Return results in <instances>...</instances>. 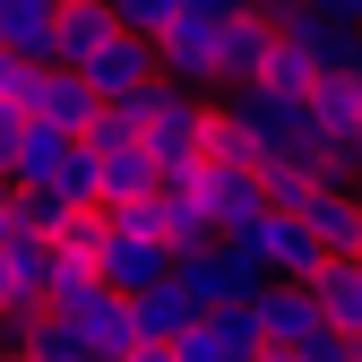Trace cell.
I'll return each instance as SVG.
<instances>
[{"label": "cell", "mask_w": 362, "mask_h": 362, "mask_svg": "<svg viewBox=\"0 0 362 362\" xmlns=\"http://www.w3.org/2000/svg\"><path fill=\"white\" fill-rule=\"evenodd\" d=\"M129 121H139V147L156 156V173H181L207 156V121H216V95H190V86L156 78L147 95H129Z\"/></svg>", "instance_id": "cell-1"}, {"label": "cell", "mask_w": 362, "mask_h": 362, "mask_svg": "<svg viewBox=\"0 0 362 362\" xmlns=\"http://www.w3.org/2000/svg\"><path fill=\"white\" fill-rule=\"evenodd\" d=\"M224 250H242L259 285H302L310 267H320V242L302 233V216H276V207H267V216H250L242 233H224Z\"/></svg>", "instance_id": "cell-2"}, {"label": "cell", "mask_w": 362, "mask_h": 362, "mask_svg": "<svg viewBox=\"0 0 362 362\" xmlns=\"http://www.w3.org/2000/svg\"><path fill=\"white\" fill-rule=\"evenodd\" d=\"M173 285L190 293V310H199V320H207V310H242V302H259L250 259H242V250H224V242L181 250V259H173Z\"/></svg>", "instance_id": "cell-3"}, {"label": "cell", "mask_w": 362, "mask_h": 362, "mask_svg": "<svg viewBox=\"0 0 362 362\" xmlns=\"http://www.w3.org/2000/svg\"><path fill=\"white\" fill-rule=\"evenodd\" d=\"M224 26H199V18H173L164 35H156V69L173 78V86H190V95H224V43H216Z\"/></svg>", "instance_id": "cell-4"}, {"label": "cell", "mask_w": 362, "mask_h": 362, "mask_svg": "<svg viewBox=\"0 0 362 362\" xmlns=\"http://www.w3.org/2000/svg\"><path fill=\"white\" fill-rule=\"evenodd\" d=\"M61 320L86 337V362H129V354H139V320H129V293H112V285H86L78 302H61Z\"/></svg>", "instance_id": "cell-5"}, {"label": "cell", "mask_w": 362, "mask_h": 362, "mask_svg": "<svg viewBox=\"0 0 362 362\" xmlns=\"http://www.w3.org/2000/svg\"><path fill=\"white\" fill-rule=\"evenodd\" d=\"M302 233L320 242V259H362V190L354 181H320L302 199Z\"/></svg>", "instance_id": "cell-6"}, {"label": "cell", "mask_w": 362, "mask_h": 362, "mask_svg": "<svg viewBox=\"0 0 362 362\" xmlns=\"http://www.w3.org/2000/svg\"><path fill=\"white\" fill-rule=\"evenodd\" d=\"M78 78L95 86V104H129V95H147L164 69H156V43H147V35H112V43H104V52L86 61Z\"/></svg>", "instance_id": "cell-7"}, {"label": "cell", "mask_w": 362, "mask_h": 362, "mask_svg": "<svg viewBox=\"0 0 362 362\" xmlns=\"http://www.w3.org/2000/svg\"><path fill=\"white\" fill-rule=\"evenodd\" d=\"M18 112L43 121V129H61V139H86V121H95V86H86L78 69H35Z\"/></svg>", "instance_id": "cell-8"}, {"label": "cell", "mask_w": 362, "mask_h": 362, "mask_svg": "<svg viewBox=\"0 0 362 362\" xmlns=\"http://www.w3.org/2000/svg\"><path fill=\"white\" fill-rule=\"evenodd\" d=\"M95 276H104L112 293H147V285L173 276V250H164L156 233H129V224H112L104 250H95Z\"/></svg>", "instance_id": "cell-9"}, {"label": "cell", "mask_w": 362, "mask_h": 362, "mask_svg": "<svg viewBox=\"0 0 362 362\" xmlns=\"http://www.w3.org/2000/svg\"><path fill=\"white\" fill-rule=\"evenodd\" d=\"M259 337L276 345V354H302L310 337H320L328 320H320V302H310V285H259Z\"/></svg>", "instance_id": "cell-10"}, {"label": "cell", "mask_w": 362, "mask_h": 362, "mask_svg": "<svg viewBox=\"0 0 362 362\" xmlns=\"http://www.w3.org/2000/svg\"><path fill=\"white\" fill-rule=\"evenodd\" d=\"M0 345L18 362H86V337L61 320V310H9L0 320Z\"/></svg>", "instance_id": "cell-11"}, {"label": "cell", "mask_w": 362, "mask_h": 362, "mask_svg": "<svg viewBox=\"0 0 362 362\" xmlns=\"http://www.w3.org/2000/svg\"><path fill=\"white\" fill-rule=\"evenodd\" d=\"M207 216H216V242L242 233L250 216H267V181L250 164H207Z\"/></svg>", "instance_id": "cell-12"}, {"label": "cell", "mask_w": 362, "mask_h": 362, "mask_svg": "<svg viewBox=\"0 0 362 362\" xmlns=\"http://www.w3.org/2000/svg\"><path fill=\"white\" fill-rule=\"evenodd\" d=\"M302 285H310V302H320V320L337 337H362V259H320Z\"/></svg>", "instance_id": "cell-13"}, {"label": "cell", "mask_w": 362, "mask_h": 362, "mask_svg": "<svg viewBox=\"0 0 362 362\" xmlns=\"http://www.w3.org/2000/svg\"><path fill=\"white\" fill-rule=\"evenodd\" d=\"M216 43H224V86H259L267 52H276V26H267L250 0H242V9L224 18V35H216Z\"/></svg>", "instance_id": "cell-14"}, {"label": "cell", "mask_w": 362, "mask_h": 362, "mask_svg": "<svg viewBox=\"0 0 362 362\" xmlns=\"http://www.w3.org/2000/svg\"><path fill=\"white\" fill-rule=\"evenodd\" d=\"M112 35H121V26H112V9H104V0H69V9H61V26H52V69H86Z\"/></svg>", "instance_id": "cell-15"}, {"label": "cell", "mask_w": 362, "mask_h": 362, "mask_svg": "<svg viewBox=\"0 0 362 362\" xmlns=\"http://www.w3.org/2000/svg\"><path fill=\"white\" fill-rule=\"evenodd\" d=\"M86 156H95V147H86ZM156 156L147 147H104L95 156V207H129V199H156Z\"/></svg>", "instance_id": "cell-16"}, {"label": "cell", "mask_w": 362, "mask_h": 362, "mask_svg": "<svg viewBox=\"0 0 362 362\" xmlns=\"http://www.w3.org/2000/svg\"><path fill=\"white\" fill-rule=\"evenodd\" d=\"M52 26H61L52 0H0V52H18V61H35V69H52Z\"/></svg>", "instance_id": "cell-17"}, {"label": "cell", "mask_w": 362, "mask_h": 362, "mask_svg": "<svg viewBox=\"0 0 362 362\" xmlns=\"http://www.w3.org/2000/svg\"><path fill=\"white\" fill-rule=\"evenodd\" d=\"M129 320H139V345H173L199 310H190V293L164 276V285H147V293H129Z\"/></svg>", "instance_id": "cell-18"}, {"label": "cell", "mask_w": 362, "mask_h": 362, "mask_svg": "<svg viewBox=\"0 0 362 362\" xmlns=\"http://www.w3.org/2000/svg\"><path fill=\"white\" fill-rule=\"evenodd\" d=\"M78 139H61V129H43V121H26V139L9 147V181L18 190H43V181L61 173V156H69Z\"/></svg>", "instance_id": "cell-19"}, {"label": "cell", "mask_w": 362, "mask_h": 362, "mask_svg": "<svg viewBox=\"0 0 362 362\" xmlns=\"http://www.w3.org/2000/svg\"><path fill=\"white\" fill-rule=\"evenodd\" d=\"M310 121H320L328 147H345L354 121H362V78H320V86H310Z\"/></svg>", "instance_id": "cell-20"}, {"label": "cell", "mask_w": 362, "mask_h": 362, "mask_svg": "<svg viewBox=\"0 0 362 362\" xmlns=\"http://www.w3.org/2000/svg\"><path fill=\"white\" fill-rule=\"evenodd\" d=\"M259 86H267V95H310V86H320V69H310V61L293 52V43L276 35V52H267V69H259Z\"/></svg>", "instance_id": "cell-21"}, {"label": "cell", "mask_w": 362, "mask_h": 362, "mask_svg": "<svg viewBox=\"0 0 362 362\" xmlns=\"http://www.w3.org/2000/svg\"><path fill=\"white\" fill-rule=\"evenodd\" d=\"M43 190H52L61 207H95V156H86V147H69V156H61V173L43 181Z\"/></svg>", "instance_id": "cell-22"}, {"label": "cell", "mask_w": 362, "mask_h": 362, "mask_svg": "<svg viewBox=\"0 0 362 362\" xmlns=\"http://www.w3.org/2000/svg\"><path fill=\"white\" fill-rule=\"evenodd\" d=\"M104 9H112V26H121V35H147V43H156V35L181 18V0H104Z\"/></svg>", "instance_id": "cell-23"}, {"label": "cell", "mask_w": 362, "mask_h": 362, "mask_svg": "<svg viewBox=\"0 0 362 362\" xmlns=\"http://www.w3.org/2000/svg\"><path fill=\"white\" fill-rule=\"evenodd\" d=\"M104 233H112V216H104V207H78L61 233H52V250H69V259H95V250H104Z\"/></svg>", "instance_id": "cell-24"}, {"label": "cell", "mask_w": 362, "mask_h": 362, "mask_svg": "<svg viewBox=\"0 0 362 362\" xmlns=\"http://www.w3.org/2000/svg\"><path fill=\"white\" fill-rule=\"evenodd\" d=\"M26 233H35V224H26V190L9 181V190H0V250H18Z\"/></svg>", "instance_id": "cell-25"}, {"label": "cell", "mask_w": 362, "mask_h": 362, "mask_svg": "<svg viewBox=\"0 0 362 362\" xmlns=\"http://www.w3.org/2000/svg\"><path fill=\"white\" fill-rule=\"evenodd\" d=\"M302 362H362V337H337V328H320L302 345Z\"/></svg>", "instance_id": "cell-26"}, {"label": "cell", "mask_w": 362, "mask_h": 362, "mask_svg": "<svg viewBox=\"0 0 362 362\" xmlns=\"http://www.w3.org/2000/svg\"><path fill=\"white\" fill-rule=\"evenodd\" d=\"M9 310H43V302H35V293L18 285V259L0 250V320H9Z\"/></svg>", "instance_id": "cell-27"}, {"label": "cell", "mask_w": 362, "mask_h": 362, "mask_svg": "<svg viewBox=\"0 0 362 362\" xmlns=\"http://www.w3.org/2000/svg\"><path fill=\"white\" fill-rule=\"evenodd\" d=\"M26 78H35V61H18V52H0V104H26Z\"/></svg>", "instance_id": "cell-28"}, {"label": "cell", "mask_w": 362, "mask_h": 362, "mask_svg": "<svg viewBox=\"0 0 362 362\" xmlns=\"http://www.w3.org/2000/svg\"><path fill=\"white\" fill-rule=\"evenodd\" d=\"M250 9H259L267 26H276V35H285V26H302V18H310V0H250Z\"/></svg>", "instance_id": "cell-29"}, {"label": "cell", "mask_w": 362, "mask_h": 362, "mask_svg": "<svg viewBox=\"0 0 362 362\" xmlns=\"http://www.w3.org/2000/svg\"><path fill=\"white\" fill-rule=\"evenodd\" d=\"M233 9H242V0H181V18H199V26H224Z\"/></svg>", "instance_id": "cell-30"}, {"label": "cell", "mask_w": 362, "mask_h": 362, "mask_svg": "<svg viewBox=\"0 0 362 362\" xmlns=\"http://www.w3.org/2000/svg\"><path fill=\"white\" fill-rule=\"evenodd\" d=\"M18 139H26V112H18V104H0V164H9Z\"/></svg>", "instance_id": "cell-31"}, {"label": "cell", "mask_w": 362, "mask_h": 362, "mask_svg": "<svg viewBox=\"0 0 362 362\" xmlns=\"http://www.w3.org/2000/svg\"><path fill=\"white\" fill-rule=\"evenodd\" d=\"M328 18H345V26L362 35V0H337V9H328Z\"/></svg>", "instance_id": "cell-32"}, {"label": "cell", "mask_w": 362, "mask_h": 362, "mask_svg": "<svg viewBox=\"0 0 362 362\" xmlns=\"http://www.w3.org/2000/svg\"><path fill=\"white\" fill-rule=\"evenodd\" d=\"M129 362H173V345H139V354H129Z\"/></svg>", "instance_id": "cell-33"}, {"label": "cell", "mask_w": 362, "mask_h": 362, "mask_svg": "<svg viewBox=\"0 0 362 362\" xmlns=\"http://www.w3.org/2000/svg\"><path fill=\"white\" fill-rule=\"evenodd\" d=\"M345 156H354V173H362V121H354V139H345Z\"/></svg>", "instance_id": "cell-34"}, {"label": "cell", "mask_w": 362, "mask_h": 362, "mask_svg": "<svg viewBox=\"0 0 362 362\" xmlns=\"http://www.w3.org/2000/svg\"><path fill=\"white\" fill-rule=\"evenodd\" d=\"M259 362H302V354H276V345H267V354H259Z\"/></svg>", "instance_id": "cell-35"}, {"label": "cell", "mask_w": 362, "mask_h": 362, "mask_svg": "<svg viewBox=\"0 0 362 362\" xmlns=\"http://www.w3.org/2000/svg\"><path fill=\"white\" fill-rule=\"evenodd\" d=\"M0 190H9V164H0Z\"/></svg>", "instance_id": "cell-36"}, {"label": "cell", "mask_w": 362, "mask_h": 362, "mask_svg": "<svg viewBox=\"0 0 362 362\" xmlns=\"http://www.w3.org/2000/svg\"><path fill=\"white\" fill-rule=\"evenodd\" d=\"M310 9H337V0H310Z\"/></svg>", "instance_id": "cell-37"}, {"label": "cell", "mask_w": 362, "mask_h": 362, "mask_svg": "<svg viewBox=\"0 0 362 362\" xmlns=\"http://www.w3.org/2000/svg\"><path fill=\"white\" fill-rule=\"evenodd\" d=\"M0 362H18V354H9V345H0Z\"/></svg>", "instance_id": "cell-38"}, {"label": "cell", "mask_w": 362, "mask_h": 362, "mask_svg": "<svg viewBox=\"0 0 362 362\" xmlns=\"http://www.w3.org/2000/svg\"><path fill=\"white\" fill-rule=\"evenodd\" d=\"M52 9H69V0H52Z\"/></svg>", "instance_id": "cell-39"}]
</instances>
